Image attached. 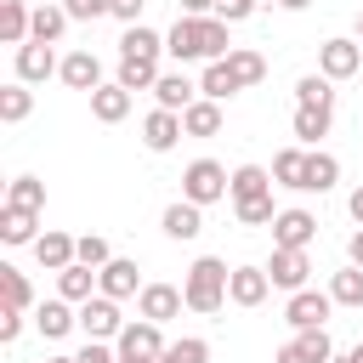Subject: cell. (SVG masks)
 Segmentation results:
<instances>
[{"label":"cell","instance_id":"1","mask_svg":"<svg viewBox=\"0 0 363 363\" xmlns=\"http://www.w3.org/2000/svg\"><path fill=\"white\" fill-rule=\"evenodd\" d=\"M227 28H233V23H221V17H176L170 34H164V51H170L176 62H221V57L233 51Z\"/></svg>","mask_w":363,"mask_h":363},{"label":"cell","instance_id":"2","mask_svg":"<svg viewBox=\"0 0 363 363\" xmlns=\"http://www.w3.org/2000/svg\"><path fill=\"white\" fill-rule=\"evenodd\" d=\"M227 278H233V267H227V261H216V255H199V261L187 267V278H182L187 312H199V318L221 312V306H227Z\"/></svg>","mask_w":363,"mask_h":363},{"label":"cell","instance_id":"3","mask_svg":"<svg viewBox=\"0 0 363 363\" xmlns=\"http://www.w3.org/2000/svg\"><path fill=\"white\" fill-rule=\"evenodd\" d=\"M227 182H233V170H221L216 159H193L187 170H182V199L187 204H216V199H227Z\"/></svg>","mask_w":363,"mask_h":363},{"label":"cell","instance_id":"4","mask_svg":"<svg viewBox=\"0 0 363 363\" xmlns=\"http://www.w3.org/2000/svg\"><path fill=\"white\" fill-rule=\"evenodd\" d=\"M357 68H363V40L335 34V40L318 45V74H323V79H352Z\"/></svg>","mask_w":363,"mask_h":363},{"label":"cell","instance_id":"5","mask_svg":"<svg viewBox=\"0 0 363 363\" xmlns=\"http://www.w3.org/2000/svg\"><path fill=\"white\" fill-rule=\"evenodd\" d=\"M329 312H335V295H329V289H295V295H289V306H284L289 329H323V323H329Z\"/></svg>","mask_w":363,"mask_h":363},{"label":"cell","instance_id":"6","mask_svg":"<svg viewBox=\"0 0 363 363\" xmlns=\"http://www.w3.org/2000/svg\"><path fill=\"white\" fill-rule=\"evenodd\" d=\"M125 323H130V318H119V301H108V295H91V301L79 306V329H85V340H119Z\"/></svg>","mask_w":363,"mask_h":363},{"label":"cell","instance_id":"7","mask_svg":"<svg viewBox=\"0 0 363 363\" xmlns=\"http://www.w3.org/2000/svg\"><path fill=\"white\" fill-rule=\"evenodd\" d=\"M119 357H164V323H147V318H130L125 329H119Z\"/></svg>","mask_w":363,"mask_h":363},{"label":"cell","instance_id":"8","mask_svg":"<svg viewBox=\"0 0 363 363\" xmlns=\"http://www.w3.org/2000/svg\"><path fill=\"white\" fill-rule=\"evenodd\" d=\"M312 238H318V216L312 210H278L272 250H312Z\"/></svg>","mask_w":363,"mask_h":363},{"label":"cell","instance_id":"9","mask_svg":"<svg viewBox=\"0 0 363 363\" xmlns=\"http://www.w3.org/2000/svg\"><path fill=\"white\" fill-rule=\"evenodd\" d=\"M147 284H142V272H136V261L130 255H113L102 272H96V295H108V301H130V295H142Z\"/></svg>","mask_w":363,"mask_h":363},{"label":"cell","instance_id":"10","mask_svg":"<svg viewBox=\"0 0 363 363\" xmlns=\"http://www.w3.org/2000/svg\"><path fill=\"white\" fill-rule=\"evenodd\" d=\"M11 68H17V79H23V85H45L51 74H62V57H57L51 45L28 40V45H17V62H11Z\"/></svg>","mask_w":363,"mask_h":363},{"label":"cell","instance_id":"11","mask_svg":"<svg viewBox=\"0 0 363 363\" xmlns=\"http://www.w3.org/2000/svg\"><path fill=\"white\" fill-rule=\"evenodd\" d=\"M182 306H187V295L176 284H147L136 295V318H147V323H170V318H182Z\"/></svg>","mask_w":363,"mask_h":363},{"label":"cell","instance_id":"12","mask_svg":"<svg viewBox=\"0 0 363 363\" xmlns=\"http://www.w3.org/2000/svg\"><path fill=\"white\" fill-rule=\"evenodd\" d=\"M34 261H40L45 272H62V267H74V261H79V238H74V233L45 227V233L34 238Z\"/></svg>","mask_w":363,"mask_h":363},{"label":"cell","instance_id":"13","mask_svg":"<svg viewBox=\"0 0 363 363\" xmlns=\"http://www.w3.org/2000/svg\"><path fill=\"white\" fill-rule=\"evenodd\" d=\"M306 272H312V255L306 250H272V261H267V278H272V289H306Z\"/></svg>","mask_w":363,"mask_h":363},{"label":"cell","instance_id":"14","mask_svg":"<svg viewBox=\"0 0 363 363\" xmlns=\"http://www.w3.org/2000/svg\"><path fill=\"white\" fill-rule=\"evenodd\" d=\"M182 136H187V130H182V113H170V108H153V113L142 119V147H147V153H170Z\"/></svg>","mask_w":363,"mask_h":363},{"label":"cell","instance_id":"15","mask_svg":"<svg viewBox=\"0 0 363 363\" xmlns=\"http://www.w3.org/2000/svg\"><path fill=\"white\" fill-rule=\"evenodd\" d=\"M267 295H272L267 267H233V278H227V301L233 306H261Z\"/></svg>","mask_w":363,"mask_h":363},{"label":"cell","instance_id":"16","mask_svg":"<svg viewBox=\"0 0 363 363\" xmlns=\"http://www.w3.org/2000/svg\"><path fill=\"white\" fill-rule=\"evenodd\" d=\"M57 79H62L68 91H85V96L108 85V79H102V62H96L91 51H68V57H62V74H57Z\"/></svg>","mask_w":363,"mask_h":363},{"label":"cell","instance_id":"17","mask_svg":"<svg viewBox=\"0 0 363 363\" xmlns=\"http://www.w3.org/2000/svg\"><path fill=\"white\" fill-rule=\"evenodd\" d=\"M159 227H164V238H176V244H193V238L204 233V210H199V204H187V199H176V204H164Z\"/></svg>","mask_w":363,"mask_h":363},{"label":"cell","instance_id":"18","mask_svg":"<svg viewBox=\"0 0 363 363\" xmlns=\"http://www.w3.org/2000/svg\"><path fill=\"white\" fill-rule=\"evenodd\" d=\"M153 102H159V108H170V113H187V108L199 102V85H193L182 68H170V74H159V85H153Z\"/></svg>","mask_w":363,"mask_h":363},{"label":"cell","instance_id":"19","mask_svg":"<svg viewBox=\"0 0 363 363\" xmlns=\"http://www.w3.org/2000/svg\"><path fill=\"white\" fill-rule=\"evenodd\" d=\"M272 187H278V182H272L267 164H238L233 182H227V199H233V204H250V199H267Z\"/></svg>","mask_w":363,"mask_h":363},{"label":"cell","instance_id":"20","mask_svg":"<svg viewBox=\"0 0 363 363\" xmlns=\"http://www.w3.org/2000/svg\"><path fill=\"white\" fill-rule=\"evenodd\" d=\"M74 323H79V306H74V301H62V295H57V301H40V306H34V329H40L45 340H62V335H68Z\"/></svg>","mask_w":363,"mask_h":363},{"label":"cell","instance_id":"21","mask_svg":"<svg viewBox=\"0 0 363 363\" xmlns=\"http://www.w3.org/2000/svg\"><path fill=\"white\" fill-rule=\"evenodd\" d=\"M68 23H74V17L62 11V0H45V6H34V23H28V40H40V45H57Z\"/></svg>","mask_w":363,"mask_h":363},{"label":"cell","instance_id":"22","mask_svg":"<svg viewBox=\"0 0 363 363\" xmlns=\"http://www.w3.org/2000/svg\"><path fill=\"white\" fill-rule=\"evenodd\" d=\"M159 74H164V68H159V57H119V74H113V79L136 96V91H153V85H159Z\"/></svg>","mask_w":363,"mask_h":363},{"label":"cell","instance_id":"23","mask_svg":"<svg viewBox=\"0 0 363 363\" xmlns=\"http://www.w3.org/2000/svg\"><path fill=\"white\" fill-rule=\"evenodd\" d=\"M130 113V91L119 85V79H108L102 91H91V119H102V125H119Z\"/></svg>","mask_w":363,"mask_h":363},{"label":"cell","instance_id":"24","mask_svg":"<svg viewBox=\"0 0 363 363\" xmlns=\"http://www.w3.org/2000/svg\"><path fill=\"white\" fill-rule=\"evenodd\" d=\"M335 182H340V159L323 153V147H306V182H301V193H329Z\"/></svg>","mask_w":363,"mask_h":363},{"label":"cell","instance_id":"25","mask_svg":"<svg viewBox=\"0 0 363 363\" xmlns=\"http://www.w3.org/2000/svg\"><path fill=\"white\" fill-rule=\"evenodd\" d=\"M57 295H62V301H74V306H85V301L96 295V267H85V261L62 267V272H57Z\"/></svg>","mask_w":363,"mask_h":363},{"label":"cell","instance_id":"26","mask_svg":"<svg viewBox=\"0 0 363 363\" xmlns=\"http://www.w3.org/2000/svg\"><path fill=\"white\" fill-rule=\"evenodd\" d=\"M244 85H238V74L227 68V57L221 62H204V74H199V96H210V102H227V96H238Z\"/></svg>","mask_w":363,"mask_h":363},{"label":"cell","instance_id":"27","mask_svg":"<svg viewBox=\"0 0 363 363\" xmlns=\"http://www.w3.org/2000/svg\"><path fill=\"white\" fill-rule=\"evenodd\" d=\"M34 227H40V210H17V204L0 210V238H6V244H34V238H40Z\"/></svg>","mask_w":363,"mask_h":363},{"label":"cell","instance_id":"28","mask_svg":"<svg viewBox=\"0 0 363 363\" xmlns=\"http://www.w3.org/2000/svg\"><path fill=\"white\" fill-rule=\"evenodd\" d=\"M28 23H34L28 0H0V40L6 45H28Z\"/></svg>","mask_w":363,"mask_h":363},{"label":"cell","instance_id":"29","mask_svg":"<svg viewBox=\"0 0 363 363\" xmlns=\"http://www.w3.org/2000/svg\"><path fill=\"white\" fill-rule=\"evenodd\" d=\"M119 57H164V34L147 28V23H130L125 40H119Z\"/></svg>","mask_w":363,"mask_h":363},{"label":"cell","instance_id":"30","mask_svg":"<svg viewBox=\"0 0 363 363\" xmlns=\"http://www.w3.org/2000/svg\"><path fill=\"white\" fill-rule=\"evenodd\" d=\"M295 136L306 142V147H318L323 136H329V125H335V108H295Z\"/></svg>","mask_w":363,"mask_h":363},{"label":"cell","instance_id":"31","mask_svg":"<svg viewBox=\"0 0 363 363\" xmlns=\"http://www.w3.org/2000/svg\"><path fill=\"white\" fill-rule=\"evenodd\" d=\"M227 68L238 74V85H244V91L267 79V57H261V51H250V45H233V51H227Z\"/></svg>","mask_w":363,"mask_h":363},{"label":"cell","instance_id":"32","mask_svg":"<svg viewBox=\"0 0 363 363\" xmlns=\"http://www.w3.org/2000/svg\"><path fill=\"white\" fill-rule=\"evenodd\" d=\"M295 108H335V79L301 74V79H295Z\"/></svg>","mask_w":363,"mask_h":363},{"label":"cell","instance_id":"33","mask_svg":"<svg viewBox=\"0 0 363 363\" xmlns=\"http://www.w3.org/2000/svg\"><path fill=\"white\" fill-rule=\"evenodd\" d=\"M182 130H187V136H216V130H221V102L199 96V102L182 113Z\"/></svg>","mask_w":363,"mask_h":363},{"label":"cell","instance_id":"34","mask_svg":"<svg viewBox=\"0 0 363 363\" xmlns=\"http://www.w3.org/2000/svg\"><path fill=\"white\" fill-rule=\"evenodd\" d=\"M28 113H34V91H28L23 79H11V85L0 91V119H6V125H23Z\"/></svg>","mask_w":363,"mask_h":363},{"label":"cell","instance_id":"35","mask_svg":"<svg viewBox=\"0 0 363 363\" xmlns=\"http://www.w3.org/2000/svg\"><path fill=\"white\" fill-rule=\"evenodd\" d=\"M272 182L301 193V182H306V147H284V153L272 159Z\"/></svg>","mask_w":363,"mask_h":363},{"label":"cell","instance_id":"36","mask_svg":"<svg viewBox=\"0 0 363 363\" xmlns=\"http://www.w3.org/2000/svg\"><path fill=\"white\" fill-rule=\"evenodd\" d=\"M6 204H17V210H45V182H40V176H11Z\"/></svg>","mask_w":363,"mask_h":363},{"label":"cell","instance_id":"37","mask_svg":"<svg viewBox=\"0 0 363 363\" xmlns=\"http://www.w3.org/2000/svg\"><path fill=\"white\" fill-rule=\"evenodd\" d=\"M0 295H6V312H28L34 306V289L17 267H0Z\"/></svg>","mask_w":363,"mask_h":363},{"label":"cell","instance_id":"38","mask_svg":"<svg viewBox=\"0 0 363 363\" xmlns=\"http://www.w3.org/2000/svg\"><path fill=\"white\" fill-rule=\"evenodd\" d=\"M329 295H335V306H363V267H340L329 278Z\"/></svg>","mask_w":363,"mask_h":363},{"label":"cell","instance_id":"39","mask_svg":"<svg viewBox=\"0 0 363 363\" xmlns=\"http://www.w3.org/2000/svg\"><path fill=\"white\" fill-rule=\"evenodd\" d=\"M159 363H210V340H204V335H182V340L164 346Z\"/></svg>","mask_w":363,"mask_h":363},{"label":"cell","instance_id":"40","mask_svg":"<svg viewBox=\"0 0 363 363\" xmlns=\"http://www.w3.org/2000/svg\"><path fill=\"white\" fill-rule=\"evenodd\" d=\"M295 346L306 352V363H329V357H335V340H329V329H295Z\"/></svg>","mask_w":363,"mask_h":363},{"label":"cell","instance_id":"41","mask_svg":"<svg viewBox=\"0 0 363 363\" xmlns=\"http://www.w3.org/2000/svg\"><path fill=\"white\" fill-rule=\"evenodd\" d=\"M233 216H238L244 227H272V221H278V204H272V193H267V199H250V204H233Z\"/></svg>","mask_w":363,"mask_h":363},{"label":"cell","instance_id":"42","mask_svg":"<svg viewBox=\"0 0 363 363\" xmlns=\"http://www.w3.org/2000/svg\"><path fill=\"white\" fill-rule=\"evenodd\" d=\"M79 261L102 272V267L113 261V250H108V238H102V233H79Z\"/></svg>","mask_w":363,"mask_h":363},{"label":"cell","instance_id":"43","mask_svg":"<svg viewBox=\"0 0 363 363\" xmlns=\"http://www.w3.org/2000/svg\"><path fill=\"white\" fill-rule=\"evenodd\" d=\"M62 11L74 23H96V17H108V0H62Z\"/></svg>","mask_w":363,"mask_h":363},{"label":"cell","instance_id":"44","mask_svg":"<svg viewBox=\"0 0 363 363\" xmlns=\"http://www.w3.org/2000/svg\"><path fill=\"white\" fill-rule=\"evenodd\" d=\"M79 363H119V346H108V340H85V346H79Z\"/></svg>","mask_w":363,"mask_h":363},{"label":"cell","instance_id":"45","mask_svg":"<svg viewBox=\"0 0 363 363\" xmlns=\"http://www.w3.org/2000/svg\"><path fill=\"white\" fill-rule=\"evenodd\" d=\"M216 17H221V23H244V17H255V0H221Z\"/></svg>","mask_w":363,"mask_h":363},{"label":"cell","instance_id":"46","mask_svg":"<svg viewBox=\"0 0 363 363\" xmlns=\"http://www.w3.org/2000/svg\"><path fill=\"white\" fill-rule=\"evenodd\" d=\"M142 6H147V0H108V17H119V23L130 28V23H142Z\"/></svg>","mask_w":363,"mask_h":363},{"label":"cell","instance_id":"47","mask_svg":"<svg viewBox=\"0 0 363 363\" xmlns=\"http://www.w3.org/2000/svg\"><path fill=\"white\" fill-rule=\"evenodd\" d=\"M23 335V312H0V346H11Z\"/></svg>","mask_w":363,"mask_h":363},{"label":"cell","instance_id":"48","mask_svg":"<svg viewBox=\"0 0 363 363\" xmlns=\"http://www.w3.org/2000/svg\"><path fill=\"white\" fill-rule=\"evenodd\" d=\"M182 17H216V0H176Z\"/></svg>","mask_w":363,"mask_h":363},{"label":"cell","instance_id":"49","mask_svg":"<svg viewBox=\"0 0 363 363\" xmlns=\"http://www.w3.org/2000/svg\"><path fill=\"white\" fill-rule=\"evenodd\" d=\"M272 363H306V352H301V346H295V340H284V346H278V357H272Z\"/></svg>","mask_w":363,"mask_h":363},{"label":"cell","instance_id":"50","mask_svg":"<svg viewBox=\"0 0 363 363\" xmlns=\"http://www.w3.org/2000/svg\"><path fill=\"white\" fill-rule=\"evenodd\" d=\"M346 210H352V221H357V227H363V182H357V187H352V193H346Z\"/></svg>","mask_w":363,"mask_h":363},{"label":"cell","instance_id":"51","mask_svg":"<svg viewBox=\"0 0 363 363\" xmlns=\"http://www.w3.org/2000/svg\"><path fill=\"white\" fill-rule=\"evenodd\" d=\"M346 261H352V267H363V227L346 238Z\"/></svg>","mask_w":363,"mask_h":363},{"label":"cell","instance_id":"52","mask_svg":"<svg viewBox=\"0 0 363 363\" xmlns=\"http://www.w3.org/2000/svg\"><path fill=\"white\" fill-rule=\"evenodd\" d=\"M272 6H284V11H306L312 0H272Z\"/></svg>","mask_w":363,"mask_h":363},{"label":"cell","instance_id":"53","mask_svg":"<svg viewBox=\"0 0 363 363\" xmlns=\"http://www.w3.org/2000/svg\"><path fill=\"white\" fill-rule=\"evenodd\" d=\"M352 363H363V340H357V346H352Z\"/></svg>","mask_w":363,"mask_h":363},{"label":"cell","instance_id":"54","mask_svg":"<svg viewBox=\"0 0 363 363\" xmlns=\"http://www.w3.org/2000/svg\"><path fill=\"white\" fill-rule=\"evenodd\" d=\"M119 363H159V357H119Z\"/></svg>","mask_w":363,"mask_h":363},{"label":"cell","instance_id":"55","mask_svg":"<svg viewBox=\"0 0 363 363\" xmlns=\"http://www.w3.org/2000/svg\"><path fill=\"white\" fill-rule=\"evenodd\" d=\"M329 363H352V352H346V357H340V352H335V357H329Z\"/></svg>","mask_w":363,"mask_h":363},{"label":"cell","instance_id":"56","mask_svg":"<svg viewBox=\"0 0 363 363\" xmlns=\"http://www.w3.org/2000/svg\"><path fill=\"white\" fill-rule=\"evenodd\" d=\"M45 363H79V357H45Z\"/></svg>","mask_w":363,"mask_h":363},{"label":"cell","instance_id":"57","mask_svg":"<svg viewBox=\"0 0 363 363\" xmlns=\"http://www.w3.org/2000/svg\"><path fill=\"white\" fill-rule=\"evenodd\" d=\"M357 40H363V11H357Z\"/></svg>","mask_w":363,"mask_h":363},{"label":"cell","instance_id":"58","mask_svg":"<svg viewBox=\"0 0 363 363\" xmlns=\"http://www.w3.org/2000/svg\"><path fill=\"white\" fill-rule=\"evenodd\" d=\"M216 6H221V0H216Z\"/></svg>","mask_w":363,"mask_h":363}]
</instances>
